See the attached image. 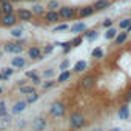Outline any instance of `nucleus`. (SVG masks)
I'll return each instance as SVG.
<instances>
[{"label":"nucleus","mask_w":131,"mask_h":131,"mask_svg":"<svg viewBox=\"0 0 131 131\" xmlns=\"http://www.w3.org/2000/svg\"><path fill=\"white\" fill-rule=\"evenodd\" d=\"M25 45L26 40L25 39H14L11 42H5L3 43V52L13 54V56H19L25 51Z\"/></svg>","instance_id":"1"},{"label":"nucleus","mask_w":131,"mask_h":131,"mask_svg":"<svg viewBox=\"0 0 131 131\" xmlns=\"http://www.w3.org/2000/svg\"><path fill=\"white\" fill-rule=\"evenodd\" d=\"M49 116L52 119H60L67 114V103L63 100H54L51 105H49V110H48Z\"/></svg>","instance_id":"2"},{"label":"nucleus","mask_w":131,"mask_h":131,"mask_svg":"<svg viewBox=\"0 0 131 131\" xmlns=\"http://www.w3.org/2000/svg\"><path fill=\"white\" fill-rule=\"evenodd\" d=\"M68 122H70V128L74 129V131H79V129L85 128V125H86V119H85V116H83L80 111H74V113H71Z\"/></svg>","instance_id":"3"},{"label":"nucleus","mask_w":131,"mask_h":131,"mask_svg":"<svg viewBox=\"0 0 131 131\" xmlns=\"http://www.w3.org/2000/svg\"><path fill=\"white\" fill-rule=\"evenodd\" d=\"M57 11H59V16H60V22L73 20V19H76V16H77V8L70 6V5H63V6H60Z\"/></svg>","instance_id":"4"},{"label":"nucleus","mask_w":131,"mask_h":131,"mask_svg":"<svg viewBox=\"0 0 131 131\" xmlns=\"http://www.w3.org/2000/svg\"><path fill=\"white\" fill-rule=\"evenodd\" d=\"M96 82H97L96 76L91 74V73H88V74H85V76L79 80V88H80L82 91H91V90L96 86Z\"/></svg>","instance_id":"5"},{"label":"nucleus","mask_w":131,"mask_h":131,"mask_svg":"<svg viewBox=\"0 0 131 131\" xmlns=\"http://www.w3.org/2000/svg\"><path fill=\"white\" fill-rule=\"evenodd\" d=\"M19 23L17 20V16L16 13H9V14H2V17H0V26L3 28H13Z\"/></svg>","instance_id":"6"},{"label":"nucleus","mask_w":131,"mask_h":131,"mask_svg":"<svg viewBox=\"0 0 131 131\" xmlns=\"http://www.w3.org/2000/svg\"><path fill=\"white\" fill-rule=\"evenodd\" d=\"M26 56H28V59L29 60H34V62H40V60H43L45 59V56L42 54V48L39 46V45H31L28 49H26Z\"/></svg>","instance_id":"7"},{"label":"nucleus","mask_w":131,"mask_h":131,"mask_svg":"<svg viewBox=\"0 0 131 131\" xmlns=\"http://www.w3.org/2000/svg\"><path fill=\"white\" fill-rule=\"evenodd\" d=\"M14 13H16V16H17V20H19V22H23V23L32 22V19H34V14L31 13L29 8H19V9H16Z\"/></svg>","instance_id":"8"},{"label":"nucleus","mask_w":131,"mask_h":131,"mask_svg":"<svg viewBox=\"0 0 131 131\" xmlns=\"http://www.w3.org/2000/svg\"><path fill=\"white\" fill-rule=\"evenodd\" d=\"M43 22L46 25H56L60 22V16H59V11H45V14L42 16Z\"/></svg>","instance_id":"9"},{"label":"nucleus","mask_w":131,"mask_h":131,"mask_svg":"<svg viewBox=\"0 0 131 131\" xmlns=\"http://www.w3.org/2000/svg\"><path fill=\"white\" fill-rule=\"evenodd\" d=\"M46 125H48V122L43 116H36L31 122V129L32 131H45Z\"/></svg>","instance_id":"10"},{"label":"nucleus","mask_w":131,"mask_h":131,"mask_svg":"<svg viewBox=\"0 0 131 131\" xmlns=\"http://www.w3.org/2000/svg\"><path fill=\"white\" fill-rule=\"evenodd\" d=\"M93 14H96L93 5H83V6H79V8H77V16H76V19H86V17H91Z\"/></svg>","instance_id":"11"},{"label":"nucleus","mask_w":131,"mask_h":131,"mask_svg":"<svg viewBox=\"0 0 131 131\" xmlns=\"http://www.w3.org/2000/svg\"><path fill=\"white\" fill-rule=\"evenodd\" d=\"M82 36H83V40H86L88 43H91V42H96V40H97L99 31H97L96 28H86V29L82 32Z\"/></svg>","instance_id":"12"},{"label":"nucleus","mask_w":131,"mask_h":131,"mask_svg":"<svg viewBox=\"0 0 131 131\" xmlns=\"http://www.w3.org/2000/svg\"><path fill=\"white\" fill-rule=\"evenodd\" d=\"M117 117L120 120H131V110L128 103H122L119 111H117Z\"/></svg>","instance_id":"13"},{"label":"nucleus","mask_w":131,"mask_h":131,"mask_svg":"<svg viewBox=\"0 0 131 131\" xmlns=\"http://www.w3.org/2000/svg\"><path fill=\"white\" fill-rule=\"evenodd\" d=\"M26 108H28L26 100H17V102H14V105H13V108H11V114H13V116H19V114H22Z\"/></svg>","instance_id":"14"},{"label":"nucleus","mask_w":131,"mask_h":131,"mask_svg":"<svg viewBox=\"0 0 131 131\" xmlns=\"http://www.w3.org/2000/svg\"><path fill=\"white\" fill-rule=\"evenodd\" d=\"M88 62L86 60H77L76 63H74V67H73V73H76V74H83V73H86V70H88Z\"/></svg>","instance_id":"15"},{"label":"nucleus","mask_w":131,"mask_h":131,"mask_svg":"<svg viewBox=\"0 0 131 131\" xmlns=\"http://www.w3.org/2000/svg\"><path fill=\"white\" fill-rule=\"evenodd\" d=\"M110 6H111V0H96L93 3V8L96 13H102V11L108 9Z\"/></svg>","instance_id":"16"},{"label":"nucleus","mask_w":131,"mask_h":131,"mask_svg":"<svg viewBox=\"0 0 131 131\" xmlns=\"http://www.w3.org/2000/svg\"><path fill=\"white\" fill-rule=\"evenodd\" d=\"M11 67L13 68H25L26 67V57H23V56H14L13 59H11Z\"/></svg>","instance_id":"17"},{"label":"nucleus","mask_w":131,"mask_h":131,"mask_svg":"<svg viewBox=\"0 0 131 131\" xmlns=\"http://www.w3.org/2000/svg\"><path fill=\"white\" fill-rule=\"evenodd\" d=\"M86 28H88V26H86V23H85V22H76L73 26H70V29H68V31H70V32H73L74 36H77V34H82Z\"/></svg>","instance_id":"18"},{"label":"nucleus","mask_w":131,"mask_h":131,"mask_svg":"<svg viewBox=\"0 0 131 131\" xmlns=\"http://www.w3.org/2000/svg\"><path fill=\"white\" fill-rule=\"evenodd\" d=\"M128 37H129V32H128V31H120V32H117V36L114 37V45H116V46L123 45V43L128 40Z\"/></svg>","instance_id":"19"},{"label":"nucleus","mask_w":131,"mask_h":131,"mask_svg":"<svg viewBox=\"0 0 131 131\" xmlns=\"http://www.w3.org/2000/svg\"><path fill=\"white\" fill-rule=\"evenodd\" d=\"M0 11H2V14H9V13H14V3L9 2V0H5V2L0 3Z\"/></svg>","instance_id":"20"},{"label":"nucleus","mask_w":131,"mask_h":131,"mask_svg":"<svg viewBox=\"0 0 131 131\" xmlns=\"http://www.w3.org/2000/svg\"><path fill=\"white\" fill-rule=\"evenodd\" d=\"M71 76H73V71H70V70L60 71V74H59V77L56 79V82H57V83H65V82H68V80L71 79Z\"/></svg>","instance_id":"21"},{"label":"nucleus","mask_w":131,"mask_h":131,"mask_svg":"<svg viewBox=\"0 0 131 131\" xmlns=\"http://www.w3.org/2000/svg\"><path fill=\"white\" fill-rule=\"evenodd\" d=\"M54 45L62 48V54H68V52L73 49V46H71V40H67V42H56Z\"/></svg>","instance_id":"22"},{"label":"nucleus","mask_w":131,"mask_h":131,"mask_svg":"<svg viewBox=\"0 0 131 131\" xmlns=\"http://www.w3.org/2000/svg\"><path fill=\"white\" fill-rule=\"evenodd\" d=\"M23 32H25V28L16 25V26L11 28V32H9V34L13 36V39H22V37H23Z\"/></svg>","instance_id":"23"},{"label":"nucleus","mask_w":131,"mask_h":131,"mask_svg":"<svg viewBox=\"0 0 131 131\" xmlns=\"http://www.w3.org/2000/svg\"><path fill=\"white\" fill-rule=\"evenodd\" d=\"M31 9V13L34 14V16H37V17H42L43 14H45V11H46V8L43 6V5H40V3H36L32 8H29Z\"/></svg>","instance_id":"24"},{"label":"nucleus","mask_w":131,"mask_h":131,"mask_svg":"<svg viewBox=\"0 0 131 131\" xmlns=\"http://www.w3.org/2000/svg\"><path fill=\"white\" fill-rule=\"evenodd\" d=\"M103 56H105V51H103L102 46H96V48L91 51V57H93L94 60H100V59H103Z\"/></svg>","instance_id":"25"},{"label":"nucleus","mask_w":131,"mask_h":131,"mask_svg":"<svg viewBox=\"0 0 131 131\" xmlns=\"http://www.w3.org/2000/svg\"><path fill=\"white\" fill-rule=\"evenodd\" d=\"M117 32H119V29L116 28V26H111V28H106V31H105V39L106 40H114V37L117 36Z\"/></svg>","instance_id":"26"},{"label":"nucleus","mask_w":131,"mask_h":131,"mask_svg":"<svg viewBox=\"0 0 131 131\" xmlns=\"http://www.w3.org/2000/svg\"><path fill=\"white\" fill-rule=\"evenodd\" d=\"M46 11H57L62 5H60V2H59V0H46Z\"/></svg>","instance_id":"27"},{"label":"nucleus","mask_w":131,"mask_h":131,"mask_svg":"<svg viewBox=\"0 0 131 131\" xmlns=\"http://www.w3.org/2000/svg\"><path fill=\"white\" fill-rule=\"evenodd\" d=\"M39 99H40V93H39V91L36 90L34 93H31V94H28L25 100H26V103H28V105H32V103H36V102H37Z\"/></svg>","instance_id":"28"},{"label":"nucleus","mask_w":131,"mask_h":131,"mask_svg":"<svg viewBox=\"0 0 131 131\" xmlns=\"http://www.w3.org/2000/svg\"><path fill=\"white\" fill-rule=\"evenodd\" d=\"M54 49H56V45L54 43H46V45H43L42 46V54L46 57V56H51L52 52H54Z\"/></svg>","instance_id":"29"},{"label":"nucleus","mask_w":131,"mask_h":131,"mask_svg":"<svg viewBox=\"0 0 131 131\" xmlns=\"http://www.w3.org/2000/svg\"><path fill=\"white\" fill-rule=\"evenodd\" d=\"M68 29H70V25H68L67 22H62V23H59L57 26L52 28V32L59 34V32H65V31H68Z\"/></svg>","instance_id":"30"},{"label":"nucleus","mask_w":131,"mask_h":131,"mask_svg":"<svg viewBox=\"0 0 131 131\" xmlns=\"http://www.w3.org/2000/svg\"><path fill=\"white\" fill-rule=\"evenodd\" d=\"M19 91H20V94L28 96V94H31V93H34V91H36V86H34V85H29V83H26V85L20 86V88H19Z\"/></svg>","instance_id":"31"},{"label":"nucleus","mask_w":131,"mask_h":131,"mask_svg":"<svg viewBox=\"0 0 131 131\" xmlns=\"http://www.w3.org/2000/svg\"><path fill=\"white\" fill-rule=\"evenodd\" d=\"M129 25H131V17H123L119 20V29H122V31H126Z\"/></svg>","instance_id":"32"},{"label":"nucleus","mask_w":131,"mask_h":131,"mask_svg":"<svg viewBox=\"0 0 131 131\" xmlns=\"http://www.w3.org/2000/svg\"><path fill=\"white\" fill-rule=\"evenodd\" d=\"M83 42H85L83 40V36L82 34H77V36H74V39H71V46L73 48H79Z\"/></svg>","instance_id":"33"},{"label":"nucleus","mask_w":131,"mask_h":131,"mask_svg":"<svg viewBox=\"0 0 131 131\" xmlns=\"http://www.w3.org/2000/svg\"><path fill=\"white\" fill-rule=\"evenodd\" d=\"M40 76H42L43 79H52V77L56 76V70H54V68H45Z\"/></svg>","instance_id":"34"},{"label":"nucleus","mask_w":131,"mask_h":131,"mask_svg":"<svg viewBox=\"0 0 131 131\" xmlns=\"http://www.w3.org/2000/svg\"><path fill=\"white\" fill-rule=\"evenodd\" d=\"M56 85H57V82L54 79H46L45 82H42V88L43 90H52Z\"/></svg>","instance_id":"35"},{"label":"nucleus","mask_w":131,"mask_h":131,"mask_svg":"<svg viewBox=\"0 0 131 131\" xmlns=\"http://www.w3.org/2000/svg\"><path fill=\"white\" fill-rule=\"evenodd\" d=\"M70 67H71V62L68 59H63L60 62V65H59V70L60 71H67V70H70Z\"/></svg>","instance_id":"36"},{"label":"nucleus","mask_w":131,"mask_h":131,"mask_svg":"<svg viewBox=\"0 0 131 131\" xmlns=\"http://www.w3.org/2000/svg\"><path fill=\"white\" fill-rule=\"evenodd\" d=\"M99 25H100V28H105V29H106V28L114 26V20H113V19H103Z\"/></svg>","instance_id":"37"},{"label":"nucleus","mask_w":131,"mask_h":131,"mask_svg":"<svg viewBox=\"0 0 131 131\" xmlns=\"http://www.w3.org/2000/svg\"><path fill=\"white\" fill-rule=\"evenodd\" d=\"M42 82H43V77H42L40 74H36V76L31 79V85H34V86H40Z\"/></svg>","instance_id":"38"},{"label":"nucleus","mask_w":131,"mask_h":131,"mask_svg":"<svg viewBox=\"0 0 131 131\" xmlns=\"http://www.w3.org/2000/svg\"><path fill=\"white\" fill-rule=\"evenodd\" d=\"M123 103H131V86L123 93Z\"/></svg>","instance_id":"39"},{"label":"nucleus","mask_w":131,"mask_h":131,"mask_svg":"<svg viewBox=\"0 0 131 131\" xmlns=\"http://www.w3.org/2000/svg\"><path fill=\"white\" fill-rule=\"evenodd\" d=\"M8 116V108H6V103L5 102H0V119Z\"/></svg>","instance_id":"40"},{"label":"nucleus","mask_w":131,"mask_h":131,"mask_svg":"<svg viewBox=\"0 0 131 131\" xmlns=\"http://www.w3.org/2000/svg\"><path fill=\"white\" fill-rule=\"evenodd\" d=\"M14 71H16V70H14L13 67H5V68H2V73L6 74V76H9V77L14 74Z\"/></svg>","instance_id":"41"},{"label":"nucleus","mask_w":131,"mask_h":131,"mask_svg":"<svg viewBox=\"0 0 131 131\" xmlns=\"http://www.w3.org/2000/svg\"><path fill=\"white\" fill-rule=\"evenodd\" d=\"M36 74H39V73H37V70H31V71H26V73H25V79L31 80V79H32Z\"/></svg>","instance_id":"42"},{"label":"nucleus","mask_w":131,"mask_h":131,"mask_svg":"<svg viewBox=\"0 0 131 131\" xmlns=\"http://www.w3.org/2000/svg\"><path fill=\"white\" fill-rule=\"evenodd\" d=\"M26 83H28V79H22V80H17V82H16L17 88H20V86H23V85H26Z\"/></svg>","instance_id":"43"},{"label":"nucleus","mask_w":131,"mask_h":131,"mask_svg":"<svg viewBox=\"0 0 131 131\" xmlns=\"http://www.w3.org/2000/svg\"><path fill=\"white\" fill-rule=\"evenodd\" d=\"M8 80H9V76H6V74H3L0 71V82H8Z\"/></svg>","instance_id":"44"},{"label":"nucleus","mask_w":131,"mask_h":131,"mask_svg":"<svg viewBox=\"0 0 131 131\" xmlns=\"http://www.w3.org/2000/svg\"><path fill=\"white\" fill-rule=\"evenodd\" d=\"M9 2H13V3H19V2H23V0H9Z\"/></svg>","instance_id":"45"},{"label":"nucleus","mask_w":131,"mask_h":131,"mask_svg":"<svg viewBox=\"0 0 131 131\" xmlns=\"http://www.w3.org/2000/svg\"><path fill=\"white\" fill-rule=\"evenodd\" d=\"M110 131H122V129H120V128H111Z\"/></svg>","instance_id":"46"},{"label":"nucleus","mask_w":131,"mask_h":131,"mask_svg":"<svg viewBox=\"0 0 131 131\" xmlns=\"http://www.w3.org/2000/svg\"><path fill=\"white\" fill-rule=\"evenodd\" d=\"M23 2H37V0H23Z\"/></svg>","instance_id":"47"},{"label":"nucleus","mask_w":131,"mask_h":131,"mask_svg":"<svg viewBox=\"0 0 131 131\" xmlns=\"http://www.w3.org/2000/svg\"><path fill=\"white\" fill-rule=\"evenodd\" d=\"M126 31H128V32H131V25L128 26V29H126Z\"/></svg>","instance_id":"48"},{"label":"nucleus","mask_w":131,"mask_h":131,"mask_svg":"<svg viewBox=\"0 0 131 131\" xmlns=\"http://www.w3.org/2000/svg\"><path fill=\"white\" fill-rule=\"evenodd\" d=\"M3 54H5V52H3V51H0V57H3Z\"/></svg>","instance_id":"49"},{"label":"nucleus","mask_w":131,"mask_h":131,"mask_svg":"<svg viewBox=\"0 0 131 131\" xmlns=\"http://www.w3.org/2000/svg\"><path fill=\"white\" fill-rule=\"evenodd\" d=\"M2 93H3V88H2V86H0V94H2Z\"/></svg>","instance_id":"50"},{"label":"nucleus","mask_w":131,"mask_h":131,"mask_svg":"<svg viewBox=\"0 0 131 131\" xmlns=\"http://www.w3.org/2000/svg\"><path fill=\"white\" fill-rule=\"evenodd\" d=\"M2 2H5V0H0V3H2Z\"/></svg>","instance_id":"51"},{"label":"nucleus","mask_w":131,"mask_h":131,"mask_svg":"<svg viewBox=\"0 0 131 131\" xmlns=\"http://www.w3.org/2000/svg\"><path fill=\"white\" fill-rule=\"evenodd\" d=\"M0 17H2V11H0Z\"/></svg>","instance_id":"52"},{"label":"nucleus","mask_w":131,"mask_h":131,"mask_svg":"<svg viewBox=\"0 0 131 131\" xmlns=\"http://www.w3.org/2000/svg\"><path fill=\"white\" fill-rule=\"evenodd\" d=\"M96 131H102V129H96Z\"/></svg>","instance_id":"53"}]
</instances>
